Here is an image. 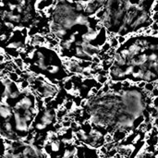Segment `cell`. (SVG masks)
Returning <instances> with one entry per match:
<instances>
[{
    "instance_id": "cell-1",
    "label": "cell",
    "mask_w": 158,
    "mask_h": 158,
    "mask_svg": "<svg viewBox=\"0 0 158 158\" xmlns=\"http://www.w3.org/2000/svg\"><path fill=\"white\" fill-rule=\"evenodd\" d=\"M13 110L10 107V106L6 102L1 103L0 105V118L4 119L5 121L9 120L13 116Z\"/></svg>"
},
{
    "instance_id": "cell-2",
    "label": "cell",
    "mask_w": 158,
    "mask_h": 158,
    "mask_svg": "<svg viewBox=\"0 0 158 158\" xmlns=\"http://www.w3.org/2000/svg\"><path fill=\"white\" fill-rule=\"evenodd\" d=\"M63 88L65 89V91L67 93H70L73 89H74V83H73V81L71 79L69 78H67L64 80L63 81Z\"/></svg>"
},
{
    "instance_id": "cell-3",
    "label": "cell",
    "mask_w": 158,
    "mask_h": 158,
    "mask_svg": "<svg viewBox=\"0 0 158 158\" xmlns=\"http://www.w3.org/2000/svg\"><path fill=\"white\" fill-rule=\"evenodd\" d=\"M2 128L4 130V134H5V133H9V132L14 131V126H13V124L11 123L10 120H7V121L4 122L2 124Z\"/></svg>"
},
{
    "instance_id": "cell-4",
    "label": "cell",
    "mask_w": 158,
    "mask_h": 158,
    "mask_svg": "<svg viewBox=\"0 0 158 158\" xmlns=\"http://www.w3.org/2000/svg\"><path fill=\"white\" fill-rule=\"evenodd\" d=\"M60 69H61V67H59L58 65L54 64V65H50V66H48V69H47L46 71H47L49 74H51V75H56V74H57V73H59Z\"/></svg>"
},
{
    "instance_id": "cell-5",
    "label": "cell",
    "mask_w": 158,
    "mask_h": 158,
    "mask_svg": "<svg viewBox=\"0 0 158 158\" xmlns=\"http://www.w3.org/2000/svg\"><path fill=\"white\" fill-rule=\"evenodd\" d=\"M62 106H63L67 111H71L75 108L73 101L72 100H69V99H66L65 102L63 103V105H62Z\"/></svg>"
},
{
    "instance_id": "cell-6",
    "label": "cell",
    "mask_w": 158,
    "mask_h": 158,
    "mask_svg": "<svg viewBox=\"0 0 158 158\" xmlns=\"http://www.w3.org/2000/svg\"><path fill=\"white\" fill-rule=\"evenodd\" d=\"M94 79L96 80L97 82H99L100 84H102V85H105L106 83L109 81V76H101V75H97Z\"/></svg>"
},
{
    "instance_id": "cell-7",
    "label": "cell",
    "mask_w": 158,
    "mask_h": 158,
    "mask_svg": "<svg viewBox=\"0 0 158 158\" xmlns=\"http://www.w3.org/2000/svg\"><path fill=\"white\" fill-rule=\"evenodd\" d=\"M12 62L14 63V65L17 67V68L20 69L22 70H23V68H24V62H23V59L22 57H17V58H14Z\"/></svg>"
},
{
    "instance_id": "cell-8",
    "label": "cell",
    "mask_w": 158,
    "mask_h": 158,
    "mask_svg": "<svg viewBox=\"0 0 158 158\" xmlns=\"http://www.w3.org/2000/svg\"><path fill=\"white\" fill-rule=\"evenodd\" d=\"M60 141H52L51 143V149H52V153H57L59 152L60 150Z\"/></svg>"
},
{
    "instance_id": "cell-9",
    "label": "cell",
    "mask_w": 158,
    "mask_h": 158,
    "mask_svg": "<svg viewBox=\"0 0 158 158\" xmlns=\"http://www.w3.org/2000/svg\"><path fill=\"white\" fill-rule=\"evenodd\" d=\"M7 78H8V80H9L11 82H15L17 83L18 82V81L19 80V75H17L14 71H12V72H9L7 75Z\"/></svg>"
},
{
    "instance_id": "cell-10",
    "label": "cell",
    "mask_w": 158,
    "mask_h": 158,
    "mask_svg": "<svg viewBox=\"0 0 158 158\" xmlns=\"http://www.w3.org/2000/svg\"><path fill=\"white\" fill-rule=\"evenodd\" d=\"M108 42H109V44L111 45V48H113V49H118V47L120 46L119 44H118V39H116V37H113V38H111L109 40H107Z\"/></svg>"
},
{
    "instance_id": "cell-11",
    "label": "cell",
    "mask_w": 158,
    "mask_h": 158,
    "mask_svg": "<svg viewBox=\"0 0 158 158\" xmlns=\"http://www.w3.org/2000/svg\"><path fill=\"white\" fill-rule=\"evenodd\" d=\"M111 49V45L109 44V42L106 41L105 44H102V46L100 47V51H101L102 53L104 54H107L108 52H109V50Z\"/></svg>"
},
{
    "instance_id": "cell-12",
    "label": "cell",
    "mask_w": 158,
    "mask_h": 158,
    "mask_svg": "<svg viewBox=\"0 0 158 158\" xmlns=\"http://www.w3.org/2000/svg\"><path fill=\"white\" fill-rule=\"evenodd\" d=\"M155 88V82H146V84L144 86V91L147 93H152V91Z\"/></svg>"
},
{
    "instance_id": "cell-13",
    "label": "cell",
    "mask_w": 158,
    "mask_h": 158,
    "mask_svg": "<svg viewBox=\"0 0 158 158\" xmlns=\"http://www.w3.org/2000/svg\"><path fill=\"white\" fill-rule=\"evenodd\" d=\"M104 140H105V143H114V138H113V135L111 133H106L104 135Z\"/></svg>"
},
{
    "instance_id": "cell-14",
    "label": "cell",
    "mask_w": 158,
    "mask_h": 158,
    "mask_svg": "<svg viewBox=\"0 0 158 158\" xmlns=\"http://www.w3.org/2000/svg\"><path fill=\"white\" fill-rule=\"evenodd\" d=\"M20 95H22V93H20V90L18 89V90H16L14 91H12L11 94L9 95V97L8 98H10L12 100H15V99H18L20 97Z\"/></svg>"
},
{
    "instance_id": "cell-15",
    "label": "cell",
    "mask_w": 158,
    "mask_h": 158,
    "mask_svg": "<svg viewBox=\"0 0 158 158\" xmlns=\"http://www.w3.org/2000/svg\"><path fill=\"white\" fill-rule=\"evenodd\" d=\"M116 39H118V42L119 45L121 46V45H123L126 42L128 41V36H119V35H116Z\"/></svg>"
},
{
    "instance_id": "cell-16",
    "label": "cell",
    "mask_w": 158,
    "mask_h": 158,
    "mask_svg": "<svg viewBox=\"0 0 158 158\" xmlns=\"http://www.w3.org/2000/svg\"><path fill=\"white\" fill-rule=\"evenodd\" d=\"M47 127L45 126L44 124H43V123H41L40 121L38 122V123H36L35 124V126H34V128L36 130H39V131H42V130H44L45 128H46Z\"/></svg>"
},
{
    "instance_id": "cell-17",
    "label": "cell",
    "mask_w": 158,
    "mask_h": 158,
    "mask_svg": "<svg viewBox=\"0 0 158 158\" xmlns=\"http://www.w3.org/2000/svg\"><path fill=\"white\" fill-rule=\"evenodd\" d=\"M11 35H7V33H6V32L1 33V34H0V42H2V43H4V42H7L8 39H10Z\"/></svg>"
},
{
    "instance_id": "cell-18",
    "label": "cell",
    "mask_w": 158,
    "mask_h": 158,
    "mask_svg": "<svg viewBox=\"0 0 158 158\" xmlns=\"http://www.w3.org/2000/svg\"><path fill=\"white\" fill-rule=\"evenodd\" d=\"M54 100H55V97H52V96L45 97V98H43V103H44V106H49L50 104L54 101Z\"/></svg>"
},
{
    "instance_id": "cell-19",
    "label": "cell",
    "mask_w": 158,
    "mask_h": 158,
    "mask_svg": "<svg viewBox=\"0 0 158 158\" xmlns=\"http://www.w3.org/2000/svg\"><path fill=\"white\" fill-rule=\"evenodd\" d=\"M151 19L153 20V22L158 23V12L152 11V13H151Z\"/></svg>"
},
{
    "instance_id": "cell-20",
    "label": "cell",
    "mask_w": 158,
    "mask_h": 158,
    "mask_svg": "<svg viewBox=\"0 0 158 158\" xmlns=\"http://www.w3.org/2000/svg\"><path fill=\"white\" fill-rule=\"evenodd\" d=\"M4 26H5V27L7 29V30H12V31H13L14 29H15V27H16L13 23L8 22H6V20L4 22Z\"/></svg>"
},
{
    "instance_id": "cell-21",
    "label": "cell",
    "mask_w": 158,
    "mask_h": 158,
    "mask_svg": "<svg viewBox=\"0 0 158 158\" xmlns=\"http://www.w3.org/2000/svg\"><path fill=\"white\" fill-rule=\"evenodd\" d=\"M145 84H146V82L143 81H139V82H137L136 87H137V88H138L139 90H143Z\"/></svg>"
},
{
    "instance_id": "cell-22",
    "label": "cell",
    "mask_w": 158,
    "mask_h": 158,
    "mask_svg": "<svg viewBox=\"0 0 158 158\" xmlns=\"http://www.w3.org/2000/svg\"><path fill=\"white\" fill-rule=\"evenodd\" d=\"M151 96H152L153 98L158 97V87H156V86H155V88L152 91V93H151Z\"/></svg>"
},
{
    "instance_id": "cell-23",
    "label": "cell",
    "mask_w": 158,
    "mask_h": 158,
    "mask_svg": "<svg viewBox=\"0 0 158 158\" xmlns=\"http://www.w3.org/2000/svg\"><path fill=\"white\" fill-rule=\"evenodd\" d=\"M153 126L158 128V118H155V119H153Z\"/></svg>"
},
{
    "instance_id": "cell-24",
    "label": "cell",
    "mask_w": 158,
    "mask_h": 158,
    "mask_svg": "<svg viewBox=\"0 0 158 158\" xmlns=\"http://www.w3.org/2000/svg\"><path fill=\"white\" fill-rule=\"evenodd\" d=\"M6 60H5V55H0V64H3L5 63Z\"/></svg>"
},
{
    "instance_id": "cell-25",
    "label": "cell",
    "mask_w": 158,
    "mask_h": 158,
    "mask_svg": "<svg viewBox=\"0 0 158 158\" xmlns=\"http://www.w3.org/2000/svg\"><path fill=\"white\" fill-rule=\"evenodd\" d=\"M6 54V51L4 50L2 47H0V55H5Z\"/></svg>"
},
{
    "instance_id": "cell-26",
    "label": "cell",
    "mask_w": 158,
    "mask_h": 158,
    "mask_svg": "<svg viewBox=\"0 0 158 158\" xmlns=\"http://www.w3.org/2000/svg\"><path fill=\"white\" fill-rule=\"evenodd\" d=\"M114 158H123V157H122V155H119V153H116V155L114 156Z\"/></svg>"
},
{
    "instance_id": "cell-27",
    "label": "cell",
    "mask_w": 158,
    "mask_h": 158,
    "mask_svg": "<svg viewBox=\"0 0 158 158\" xmlns=\"http://www.w3.org/2000/svg\"><path fill=\"white\" fill-rule=\"evenodd\" d=\"M157 158H158V157H157Z\"/></svg>"
}]
</instances>
